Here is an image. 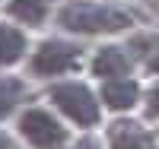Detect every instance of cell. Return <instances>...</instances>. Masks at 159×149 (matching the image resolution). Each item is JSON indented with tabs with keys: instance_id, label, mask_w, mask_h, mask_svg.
<instances>
[{
	"instance_id": "cell-9",
	"label": "cell",
	"mask_w": 159,
	"mask_h": 149,
	"mask_svg": "<svg viewBox=\"0 0 159 149\" xmlns=\"http://www.w3.org/2000/svg\"><path fill=\"white\" fill-rule=\"evenodd\" d=\"M25 83L19 76H0V121H7L25 102Z\"/></svg>"
},
{
	"instance_id": "cell-7",
	"label": "cell",
	"mask_w": 159,
	"mask_h": 149,
	"mask_svg": "<svg viewBox=\"0 0 159 149\" xmlns=\"http://www.w3.org/2000/svg\"><path fill=\"white\" fill-rule=\"evenodd\" d=\"M29 54V38L19 25L0 22V67H16Z\"/></svg>"
},
{
	"instance_id": "cell-10",
	"label": "cell",
	"mask_w": 159,
	"mask_h": 149,
	"mask_svg": "<svg viewBox=\"0 0 159 149\" xmlns=\"http://www.w3.org/2000/svg\"><path fill=\"white\" fill-rule=\"evenodd\" d=\"M111 149H156L153 140L137 124H115L111 130Z\"/></svg>"
},
{
	"instance_id": "cell-3",
	"label": "cell",
	"mask_w": 159,
	"mask_h": 149,
	"mask_svg": "<svg viewBox=\"0 0 159 149\" xmlns=\"http://www.w3.org/2000/svg\"><path fill=\"white\" fill-rule=\"evenodd\" d=\"M16 133H19V140H25L32 149H64L67 140H70L67 127L42 105H29V108L19 111Z\"/></svg>"
},
{
	"instance_id": "cell-5",
	"label": "cell",
	"mask_w": 159,
	"mask_h": 149,
	"mask_svg": "<svg viewBox=\"0 0 159 149\" xmlns=\"http://www.w3.org/2000/svg\"><path fill=\"white\" fill-rule=\"evenodd\" d=\"M89 70H92V76H99L102 83L105 79H121V76L130 73V54L124 48H118V45H105V48H99L92 54Z\"/></svg>"
},
{
	"instance_id": "cell-12",
	"label": "cell",
	"mask_w": 159,
	"mask_h": 149,
	"mask_svg": "<svg viewBox=\"0 0 159 149\" xmlns=\"http://www.w3.org/2000/svg\"><path fill=\"white\" fill-rule=\"evenodd\" d=\"M70 149H102V143H99V140H80V143H73Z\"/></svg>"
},
{
	"instance_id": "cell-1",
	"label": "cell",
	"mask_w": 159,
	"mask_h": 149,
	"mask_svg": "<svg viewBox=\"0 0 159 149\" xmlns=\"http://www.w3.org/2000/svg\"><path fill=\"white\" fill-rule=\"evenodd\" d=\"M61 29L76 35H99V32H121L134 25V16L115 3H99V0H70L57 13Z\"/></svg>"
},
{
	"instance_id": "cell-6",
	"label": "cell",
	"mask_w": 159,
	"mask_h": 149,
	"mask_svg": "<svg viewBox=\"0 0 159 149\" xmlns=\"http://www.w3.org/2000/svg\"><path fill=\"white\" fill-rule=\"evenodd\" d=\"M99 99H102L105 108H111V111H130V108H137V102H140V86H137V79H130V76L105 79Z\"/></svg>"
},
{
	"instance_id": "cell-13",
	"label": "cell",
	"mask_w": 159,
	"mask_h": 149,
	"mask_svg": "<svg viewBox=\"0 0 159 149\" xmlns=\"http://www.w3.org/2000/svg\"><path fill=\"white\" fill-rule=\"evenodd\" d=\"M150 111H153V114H159V86L150 92Z\"/></svg>"
},
{
	"instance_id": "cell-4",
	"label": "cell",
	"mask_w": 159,
	"mask_h": 149,
	"mask_svg": "<svg viewBox=\"0 0 159 149\" xmlns=\"http://www.w3.org/2000/svg\"><path fill=\"white\" fill-rule=\"evenodd\" d=\"M83 64V48L64 38H48L42 42L32 57H29V73L35 79H51V76H67Z\"/></svg>"
},
{
	"instance_id": "cell-2",
	"label": "cell",
	"mask_w": 159,
	"mask_h": 149,
	"mask_svg": "<svg viewBox=\"0 0 159 149\" xmlns=\"http://www.w3.org/2000/svg\"><path fill=\"white\" fill-rule=\"evenodd\" d=\"M48 102L57 108V111L73 121L76 127H96L99 117H102V108H99V99L86 83L80 79H64V83H54L48 89Z\"/></svg>"
},
{
	"instance_id": "cell-14",
	"label": "cell",
	"mask_w": 159,
	"mask_h": 149,
	"mask_svg": "<svg viewBox=\"0 0 159 149\" xmlns=\"http://www.w3.org/2000/svg\"><path fill=\"white\" fill-rule=\"evenodd\" d=\"M147 67H150V73H159V54H153V57H150V64H147Z\"/></svg>"
},
{
	"instance_id": "cell-8",
	"label": "cell",
	"mask_w": 159,
	"mask_h": 149,
	"mask_svg": "<svg viewBox=\"0 0 159 149\" xmlns=\"http://www.w3.org/2000/svg\"><path fill=\"white\" fill-rule=\"evenodd\" d=\"M7 16L19 25H45L51 16V0H7Z\"/></svg>"
},
{
	"instance_id": "cell-11",
	"label": "cell",
	"mask_w": 159,
	"mask_h": 149,
	"mask_svg": "<svg viewBox=\"0 0 159 149\" xmlns=\"http://www.w3.org/2000/svg\"><path fill=\"white\" fill-rule=\"evenodd\" d=\"M0 149H25L13 133H7V130H0Z\"/></svg>"
}]
</instances>
